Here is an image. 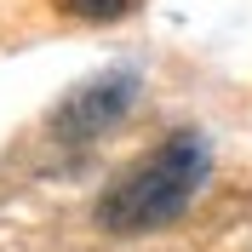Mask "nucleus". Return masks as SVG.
<instances>
[{
  "instance_id": "7ed1b4c3",
  "label": "nucleus",
  "mask_w": 252,
  "mask_h": 252,
  "mask_svg": "<svg viewBox=\"0 0 252 252\" xmlns=\"http://www.w3.org/2000/svg\"><path fill=\"white\" fill-rule=\"evenodd\" d=\"M69 17H86V23H115V17L132 12V0H58Z\"/></svg>"
},
{
  "instance_id": "f257e3e1",
  "label": "nucleus",
  "mask_w": 252,
  "mask_h": 252,
  "mask_svg": "<svg viewBox=\"0 0 252 252\" xmlns=\"http://www.w3.org/2000/svg\"><path fill=\"white\" fill-rule=\"evenodd\" d=\"M212 172V149L201 132H166L143 160H132L103 195H97V229L109 235H149L160 223L189 212Z\"/></svg>"
},
{
  "instance_id": "f03ea898",
  "label": "nucleus",
  "mask_w": 252,
  "mask_h": 252,
  "mask_svg": "<svg viewBox=\"0 0 252 252\" xmlns=\"http://www.w3.org/2000/svg\"><path fill=\"white\" fill-rule=\"evenodd\" d=\"M138 86H143L138 69H126V63L121 69H103L97 80H80L75 92L52 109V132H58L63 143H86V138H97V132H109V126L132 109Z\"/></svg>"
}]
</instances>
